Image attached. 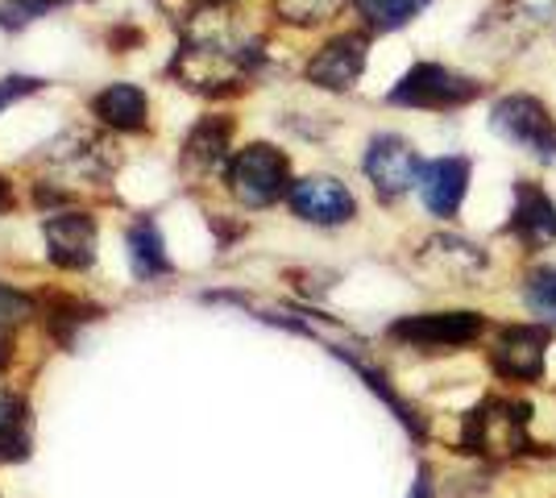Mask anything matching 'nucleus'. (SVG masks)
<instances>
[{"label":"nucleus","mask_w":556,"mask_h":498,"mask_svg":"<svg viewBox=\"0 0 556 498\" xmlns=\"http://www.w3.org/2000/svg\"><path fill=\"white\" fill-rule=\"evenodd\" d=\"M523 304L556 329V266H535L532 274L523 279Z\"/></svg>","instance_id":"obj_19"},{"label":"nucleus","mask_w":556,"mask_h":498,"mask_svg":"<svg viewBox=\"0 0 556 498\" xmlns=\"http://www.w3.org/2000/svg\"><path fill=\"white\" fill-rule=\"evenodd\" d=\"M332 354L337 357H345L349 366H353V370H357V374H362V379H366V386H370L374 395H378V399H382V404L391 407L394 411V420H399V424L407 427V432H412V436H424V420H419L416 416V407L412 404H403V399H399V395H394V386L387 379H382V374H378V370H370V366H366V361H357V357H349L345 349H332Z\"/></svg>","instance_id":"obj_17"},{"label":"nucleus","mask_w":556,"mask_h":498,"mask_svg":"<svg viewBox=\"0 0 556 498\" xmlns=\"http://www.w3.org/2000/svg\"><path fill=\"white\" fill-rule=\"evenodd\" d=\"M92 113L109 129L134 133V129H146V120H150V100L138 84H109L100 95H92Z\"/></svg>","instance_id":"obj_13"},{"label":"nucleus","mask_w":556,"mask_h":498,"mask_svg":"<svg viewBox=\"0 0 556 498\" xmlns=\"http://www.w3.org/2000/svg\"><path fill=\"white\" fill-rule=\"evenodd\" d=\"M548 324H507L490 345V366L507 382H540L544 379V354H548Z\"/></svg>","instance_id":"obj_6"},{"label":"nucleus","mask_w":556,"mask_h":498,"mask_svg":"<svg viewBox=\"0 0 556 498\" xmlns=\"http://www.w3.org/2000/svg\"><path fill=\"white\" fill-rule=\"evenodd\" d=\"M34 445V416L29 404L13 391H0V465L25 461Z\"/></svg>","instance_id":"obj_15"},{"label":"nucleus","mask_w":556,"mask_h":498,"mask_svg":"<svg viewBox=\"0 0 556 498\" xmlns=\"http://www.w3.org/2000/svg\"><path fill=\"white\" fill-rule=\"evenodd\" d=\"M42 238L59 270H88L96 261V220L88 213H47Z\"/></svg>","instance_id":"obj_10"},{"label":"nucleus","mask_w":556,"mask_h":498,"mask_svg":"<svg viewBox=\"0 0 556 498\" xmlns=\"http://www.w3.org/2000/svg\"><path fill=\"white\" fill-rule=\"evenodd\" d=\"M353 9L366 17L370 29L391 34V29H403L412 17H419V9H428V0H353Z\"/></svg>","instance_id":"obj_18"},{"label":"nucleus","mask_w":556,"mask_h":498,"mask_svg":"<svg viewBox=\"0 0 556 498\" xmlns=\"http://www.w3.org/2000/svg\"><path fill=\"white\" fill-rule=\"evenodd\" d=\"M34 311H38L34 295H25V291H17V286H4V283H0V332L25 324V320H29Z\"/></svg>","instance_id":"obj_22"},{"label":"nucleus","mask_w":556,"mask_h":498,"mask_svg":"<svg viewBox=\"0 0 556 498\" xmlns=\"http://www.w3.org/2000/svg\"><path fill=\"white\" fill-rule=\"evenodd\" d=\"M345 0H278V17L291 25H316L328 22Z\"/></svg>","instance_id":"obj_21"},{"label":"nucleus","mask_w":556,"mask_h":498,"mask_svg":"<svg viewBox=\"0 0 556 498\" xmlns=\"http://www.w3.org/2000/svg\"><path fill=\"white\" fill-rule=\"evenodd\" d=\"M4 208H13V191H9V183L0 179V213H4Z\"/></svg>","instance_id":"obj_27"},{"label":"nucleus","mask_w":556,"mask_h":498,"mask_svg":"<svg viewBox=\"0 0 556 498\" xmlns=\"http://www.w3.org/2000/svg\"><path fill=\"white\" fill-rule=\"evenodd\" d=\"M486 332V320L478 311H428V316H403L394 320L387 336L412 349L444 354V349H465Z\"/></svg>","instance_id":"obj_5"},{"label":"nucleus","mask_w":556,"mask_h":498,"mask_svg":"<svg viewBox=\"0 0 556 498\" xmlns=\"http://www.w3.org/2000/svg\"><path fill=\"white\" fill-rule=\"evenodd\" d=\"M287 200H291V208L300 220L307 225H349L353 216H357V200H353V191L341 183V179H328V175H312V179H300V183H291L287 191Z\"/></svg>","instance_id":"obj_9"},{"label":"nucleus","mask_w":556,"mask_h":498,"mask_svg":"<svg viewBox=\"0 0 556 498\" xmlns=\"http://www.w3.org/2000/svg\"><path fill=\"white\" fill-rule=\"evenodd\" d=\"M515 9L535 25H544L556 17V0H515Z\"/></svg>","instance_id":"obj_25"},{"label":"nucleus","mask_w":556,"mask_h":498,"mask_svg":"<svg viewBox=\"0 0 556 498\" xmlns=\"http://www.w3.org/2000/svg\"><path fill=\"white\" fill-rule=\"evenodd\" d=\"M366 179L374 183L378 191V200H399V195H407V191L419 183V154L412 145L403 142V138H394V133H378L366 150Z\"/></svg>","instance_id":"obj_7"},{"label":"nucleus","mask_w":556,"mask_h":498,"mask_svg":"<svg viewBox=\"0 0 556 498\" xmlns=\"http://www.w3.org/2000/svg\"><path fill=\"white\" fill-rule=\"evenodd\" d=\"M510 238H519L528 250H544L556 241V204L553 195L532 183V179H519L515 183V213L507 225Z\"/></svg>","instance_id":"obj_11"},{"label":"nucleus","mask_w":556,"mask_h":498,"mask_svg":"<svg viewBox=\"0 0 556 498\" xmlns=\"http://www.w3.org/2000/svg\"><path fill=\"white\" fill-rule=\"evenodd\" d=\"M419 200L432 216H457L469 191V158H432L419 166Z\"/></svg>","instance_id":"obj_12"},{"label":"nucleus","mask_w":556,"mask_h":498,"mask_svg":"<svg viewBox=\"0 0 556 498\" xmlns=\"http://www.w3.org/2000/svg\"><path fill=\"white\" fill-rule=\"evenodd\" d=\"M366 54H370V38L366 34H341L312 54L307 63V84L325 88V92H349L357 88V79L366 72Z\"/></svg>","instance_id":"obj_8"},{"label":"nucleus","mask_w":556,"mask_h":498,"mask_svg":"<svg viewBox=\"0 0 556 498\" xmlns=\"http://www.w3.org/2000/svg\"><path fill=\"white\" fill-rule=\"evenodd\" d=\"M490 129L503 142L519 145L523 154H532L540 163H556V120L553 113L528 92H515L494 100L490 108Z\"/></svg>","instance_id":"obj_4"},{"label":"nucleus","mask_w":556,"mask_h":498,"mask_svg":"<svg viewBox=\"0 0 556 498\" xmlns=\"http://www.w3.org/2000/svg\"><path fill=\"white\" fill-rule=\"evenodd\" d=\"M229 191L245 204V208H270L291 191V158L266 142H254L237 150L225 166Z\"/></svg>","instance_id":"obj_2"},{"label":"nucleus","mask_w":556,"mask_h":498,"mask_svg":"<svg viewBox=\"0 0 556 498\" xmlns=\"http://www.w3.org/2000/svg\"><path fill=\"white\" fill-rule=\"evenodd\" d=\"M54 4H59V0H0V25L22 29V25H29L34 17L50 13Z\"/></svg>","instance_id":"obj_23"},{"label":"nucleus","mask_w":556,"mask_h":498,"mask_svg":"<svg viewBox=\"0 0 556 498\" xmlns=\"http://www.w3.org/2000/svg\"><path fill=\"white\" fill-rule=\"evenodd\" d=\"M229 138L232 120L229 117H204L184 142V163L195 170H220L229 166Z\"/></svg>","instance_id":"obj_14"},{"label":"nucleus","mask_w":556,"mask_h":498,"mask_svg":"<svg viewBox=\"0 0 556 498\" xmlns=\"http://www.w3.org/2000/svg\"><path fill=\"white\" fill-rule=\"evenodd\" d=\"M9 357H13V349H9V341H4V336H0V374H4V370H9Z\"/></svg>","instance_id":"obj_28"},{"label":"nucleus","mask_w":556,"mask_h":498,"mask_svg":"<svg viewBox=\"0 0 556 498\" xmlns=\"http://www.w3.org/2000/svg\"><path fill=\"white\" fill-rule=\"evenodd\" d=\"M129 266H134V274L146 279V283L170 274V258H166L163 233H159V225H154L150 216H141L138 225L129 229Z\"/></svg>","instance_id":"obj_16"},{"label":"nucleus","mask_w":556,"mask_h":498,"mask_svg":"<svg viewBox=\"0 0 556 498\" xmlns=\"http://www.w3.org/2000/svg\"><path fill=\"white\" fill-rule=\"evenodd\" d=\"M96 316H104V311L96 308V304H79V299H54L47 311L50 329H54V336L63 345H71V332L79 329V324H88V320H96Z\"/></svg>","instance_id":"obj_20"},{"label":"nucleus","mask_w":556,"mask_h":498,"mask_svg":"<svg viewBox=\"0 0 556 498\" xmlns=\"http://www.w3.org/2000/svg\"><path fill=\"white\" fill-rule=\"evenodd\" d=\"M38 88H42V79H34V75H4L0 79V108L17 104L22 95H34Z\"/></svg>","instance_id":"obj_24"},{"label":"nucleus","mask_w":556,"mask_h":498,"mask_svg":"<svg viewBox=\"0 0 556 498\" xmlns=\"http://www.w3.org/2000/svg\"><path fill=\"white\" fill-rule=\"evenodd\" d=\"M528 420H532V404H515V399H482L465 416L462 440L457 449L486 457V452H528Z\"/></svg>","instance_id":"obj_1"},{"label":"nucleus","mask_w":556,"mask_h":498,"mask_svg":"<svg viewBox=\"0 0 556 498\" xmlns=\"http://www.w3.org/2000/svg\"><path fill=\"white\" fill-rule=\"evenodd\" d=\"M482 95V84L469 75L441 67V63H416L412 72L394 84L387 100L399 108H428V113H448V108H465L469 100Z\"/></svg>","instance_id":"obj_3"},{"label":"nucleus","mask_w":556,"mask_h":498,"mask_svg":"<svg viewBox=\"0 0 556 498\" xmlns=\"http://www.w3.org/2000/svg\"><path fill=\"white\" fill-rule=\"evenodd\" d=\"M412 498H432V482H428V470H419L416 486H412Z\"/></svg>","instance_id":"obj_26"}]
</instances>
